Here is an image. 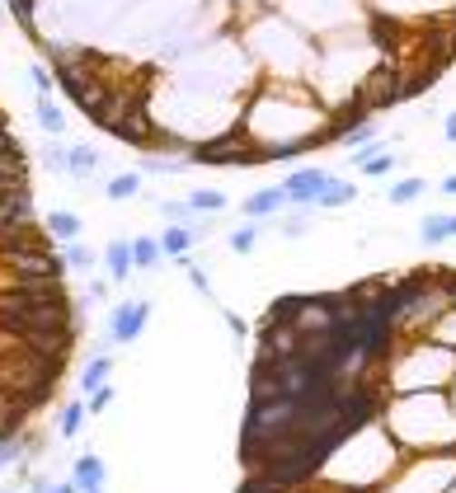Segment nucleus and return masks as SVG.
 <instances>
[{
  "label": "nucleus",
  "instance_id": "nucleus-1",
  "mask_svg": "<svg viewBox=\"0 0 456 493\" xmlns=\"http://www.w3.org/2000/svg\"><path fill=\"white\" fill-rule=\"evenodd\" d=\"M456 380V352L433 343V339H414L400 343L386 362V395H423V390H451Z\"/></svg>",
  "mask_w": 456,
  "mask_h": 493
},
{
  "label": "nucleus",
  "instance_id": "nucleus-2",
  "mask_svg": "<svg viewBox=\"0 0 456 493\" xmlns=\"http://www.w3.org/2000/svg\"><path fill=\"white\" fill-rule=\"evenodd\" d=\"M151 329V301L146 296H132V301H118V306L109 311V320H104V343L99 348H132L142 334Z\"/></svg>",
  "mask_w": 456,
  "mask_h": 493
},
{
  "label": "nucleus",
  "instance_id": "nucleus-3",
  "mask_svg": "<svg viewBox=\"0 0 456 493\" xmlns=\"http://www.w3.org/2000/svg\"><path fill=\"white\" fill-rule=\"evenodd\" d=\"M325 183H330V170H320V164H302V170H287L278 188L287 193V207H311L315 212Z\"/></svg>",
  "mask_w": 456,
  "mask_h": 493
},
{
  "label": "nucleus",
  "instance_id": "nucleus-4",
  "mask_svg": "<svg viewBox=\"0 0 456 493\" xmlns=\"http://www.w3.org/2000/svg\"><path fill=\"white\" fill-rule=\"evenodd\" d=\"M353 170L362 174V179H391L395 170H400V155L382 142H372V146H362V151H353Z\"/></svg>",
  "mask_w": 456,
  "mask_h": 493
},
{
  "label": "nucleus",
  "instance_id": "nucleus-5",
  "mask_svg": "<svg viewBox=\"0 0 456 493\" xmlns=\"http://www.w3.org/2000/svg\"><path fill=\"white\" fill-rule=\"evenodd\" d=\"M287 212V193L273 183V188H259V193H250L245 202H240V216L245 222H278V216Z\"/></svg>",
  "mask_w": 456,
  "mask_h": 493
},
{
  "label": "nucleus",
  "instance_id": "nucleus-6",
  "mask_svg": "<svg viewBox=\"0 0 456 493\" xmlns=\"http://www.w3.org/2000/svg\"><path fill=\"white\" fill-rule=\"evenodd\" d=\"M104 272H109V282L114 287H127L132 278H137V263H132V240H109L104 244V254H99Z\"/></svg>",
  "mask_w": 456,
  "mask_h": 493
},
{
  "label": "nucleus",
  "instance_id": "nucleus-7",
  "mask_svg": "<svg viewBox=\"0 0 456 493\" xmlns=\"http://www.w3.org/2000/svg\"><path fill=\"white\" fill-rule=\"evenodd\" d=\"M99 146H90V142H71L66 146V179H75V183H90L94 174H99Z\"/></svg>",
  "mask_w": 456,
  "mask_h": 493
},
{
  "label": "nucleus",
  "instance_id": "nucleus-8",
  "mask_svg": "<svg viewBox=\"0 0 456 493\" xmlns=\"http://www.w3.org/2000/svg\"><path fill=\"white\" fill-rule=\"evenodd\" d=\"M43 231H47V240H57V244H75L80 235H85V222H80V212L57 207V212L43 216Z\"/></svg>",
  "mask_w": 456,
  "mask_h": 493
},
{
  "label": "nucleus",
  "instance_id": "nucleus-9",
  "mask_svg": "<svg viewBox=\"0 0 456 493\" xmlns=\"http://www.w3.org/2000/svg\"><path fill=\"white\" fill-rule=\"evenodd\" d=\"M71 484H75V488H109V465H104V456H94V451L75 456Z\"/></svg>",
  "mask_w": 456,
  "mask_h": 493
},
{
  "label": "nucleus",
  "instance_id": "nucleus-10",
  "mask_svg": "<svg viewBox=\"0 0 456 493\" xmlns=\"http://www.w3.org/2000/svg\"><path fill=\"white\" fill-rule=\"evenodd\" d=\"M109 376H114V352H90V362L80 367V399L104 390L109 386Z\"/></svg>",
  "mask_w": 456,
  "mask_h": 493
},
{
  "label": "nucleus",
  "instance_id": "nucleus-11",
  "mask_svg": "<svg viewBox=\"0 0 456 493\" xmlns=\"http://www.w3.org/2000/svg\"><path fill=\"white\" fill-rule=\"evenodd\" d=\"M155 240H160V254H165V259L189 263V259H193V244H198V231H189V226H165Z\"/></svg>",
  "mask_w": 456,
  "mask_h": 493
},
{
  "label": "nucleus",
  "instance_id": "nucleus-12",
  "mask_svg": "<svg viewBox=\"0 0 456 493\" xmlns=\"http://www.w3.org/2000/svg\"><path fill=\"white\" fill-rule=\"evenodd\" d=\"M419 240L428 244V250H438V244L456 240V212H428L419 222Z\"/></svg>",
  "mask_w": 456,
  "mask_h": 493
},
{
  "label": "nucleus",
  "instance_id": "nucleus-13",
  "mask_svg": "<svg viewBox=\"0 0 456 493\" xmlns=\"http://www.w3.org/2000/svg\"><path fill=\"white\" fill-rule=\"evenodd\" d=\"M353 198H358V183L330 174V183H325V193H320L315 212H343V207H353Z\"/></svg>",
  "mask_w": 456,
  "mask_h": 493
},
{
  "label": "nucleus",
  "instance_id": "nucleus-14",
  "mask_svg": "<svg viewBox=\"0 0 456 493\" xmlns=\"http://www.w3.org/2000/svg\"><path fill=\"white\" fill-rule=\"evenodd\" d=\"M85 399H66L62 409H57V437H62V442H75V437H80V428H85Z\"/></svg>",
  "mask_w": 456,
  "mask_h": 493
},
{
  "label": "nucleus",
  "instance_id": "nucleus-15",
  "mask_svg": "<svg viewBox=\"0 0 456 493\" xmlns=\"http://www.w3.org/2000/svg\"><path fill=\"white\" fill-rule=\"evenodd\" d=\"M137 193H142V170H123L114 179H104V198L109 202H132Z\"/></svg>",
  "mask_w": 456,
  "mask_h": 493
},
{
  "label": "nucleus",
  "instance_id": "nucleus-16",
  "mask_svg": "<svg viewBox=\"0 0 456 493\" xmlns=\"http://www.w3.org/2000/svg\"><path fill=\"white\" fill-rule=\"evenodd\" d=\"M34 118H38V127L47 136H62L66 132V108L57 99H34Z\"/></svg>",
  "mask_w": 456,
  "mask_h": 493
},
{
  "label": "nucleus",
  "instance_id": "nucleus-17",
  "mask_svg": "<svg viewBox=\"0 0 456 493\" xmlns=\"http://www.w3.org/2000/svg\"><path fill=\"white\" fill-rule=\"evenodd\" d=\"M132 263H137V272H155L160 263H165V254H160V240L155 235H137V240H132Z\"/></svg>",
  "mask_w": 456,
  "mask_h": 493
},
{
  "label": "nucleus",
  "instance_id": "nucleus-18",
  "mask_svg": "<svg viewBox=\"0 0 456 493\" xmlns=\"http://www.w3.org/2000/svg\"><path fill=\"white\" fill-rule=\"evenodd\" d=\"M57 254H62V263H66V272H90V268L99 263V254L90 250V244H85V240H75V244H62V250H57Z\"/></svg>",
  "mask_w": 456,
  "mask_h": 493
},
{
  "label": "nucleus",
  "instance_id": "nucleus-19",
  "mask_svg": "<svg viewBox=\"0 0 456 493\" xmlns=\"http://www.w3.org/2000/svg\"><path fill=\"white\" fill-rule=\"evenodd\" d=\"M423 193H428V179H419V174H410V179H395L386 198H391L395 207H410V202H419Z\"/></svg>",
  "mask_w": 456,
  "mask_h": 493
},
{
  "label": "nucleus",
  "instance_id": "nucleus-20",
  "mask_svg": "<svg viewBox=\"0 0 456 493\" xmlns=\"http://www.w3.org/2000/svg\"><path fill=\"white\" fill-rule=\"evenodd\" d=\"M259 235H263V222H245V226H235V231L226 235V250H231V254H254Z\"/></svg>",
  "mask_w": 456,
  "mask_h": 493
},
{
  "label": "nucleus",
  "instance_id": "nucleus-21",
  "mask_svg": "<svg viewBox=\"0 0 456 493\" xmlns=\"http://www.w3.org/2000/svg\"><path fill=\"white\" fill-rule=\"evenodd\" d=\"M183 202H189L198 216H222V212L231 207V202H226V193H217V188H198V193H189Z\"/></svg>",
  "mask_w": 456,
  "mask_h": 493
},
{
  "label": "nucleus",
  "instance_id": "nucleus-22",
  "mask_svg": "<svg viewBox=\"0 0 456 493\" xmlns=\"http://www.w3.org/2000/svg\"><path fill=\"white\" fill-rule=\"evenodd\" d=\"M311 222H315V212H311V207H287V212L278 216V231H283L287 240H302Z\"/></svg>",
  "mask_w": 456,
  "mask_h": 493
},
{
  "label": "nucleus",
  "instance_id": "nucleus-23",
  "mask_svg": "<svg viewBox=\"0 0 456 493\" xmlns=\"http://www.w3.org/2000/svg\"><path fill=\"white\" fill-rule=\"evenodd\" d=\"M38 160H43L47 174H66V142L62 136H47V142L38 146Z\"/></svg>",
  "mask_w": 456,
  "mask_h": 493
},
{
  "label": "nucleus",
  "instance_id": "nucleus-24",
  "mask_svg": "<svg viewBox=\"0 0 456 493\" xmlns=\"http://www.w3.org/2000/svg\"><path fill=\"white\" fill-rule=\"evenodd\" d=\"M24 75H29V85H34V99H52V90H57V75H52L47 62H29V66H24Z\"/></svg>",
  "mask_w": 456,
  "mask_h": 493
},
{
  "label": "nucleus",
  "instance_id": "nucleus-25",
  "mask_svg": "<svg viewBox=\"0 0 456 493\" xmlns=\"http://www.w3.org/2000/svg\"><path fill=\"white\" fill-rule=\"evenodd\" d=\"M5 10H10V19H15V29H19V34L38 38V15H34V0H5Z\"/></svg>",
  "mask_w": 456,
  "mask_h": 493
},
{
  "label": "nucleus",
  "instance_id": "nucleus-26",
  "mask_svg": "<svg viewBox=\"0 0 456 493\" xmlns=\"http://www.w3.org/2000/svg\"><path fill=\"white\" fill-rule=\"evenodd\" d=\"M193 160H165V155H146L142 160V174H160V179H174V174H183Z\"/></svg>",
  "mask_w": 456,
  "mask_h": 493
},
{
  "label": "nucleus",
  "instance_id": "nucleus-27",
  "mask_svg": "<svg viewBox=\"0 0 456 493\" xmlns=\"http://www.w3.org/2000/svg\"><path fill=\"white\" fill-rule=\"evenodd\" d=\"M183 272H189V287H193V291L212 296V278H207V268H203V263H193V259H189V263H183Z\"/></svg>",
  "mask_w": 456,
  "mask_h": 493
},
{
  "label": "nucleus",
  "instance_id": "nucleus-28",
  "mask_svg": "<svg viewBox=\"0 0 456 493\" xmlns=\"http://www.w3.org/2000/svg\"><path fill=\"white\" fill-rule=\"evenodd\" d=\"M109 291H114V282H109V278H90L85 296H80L75 306H90V301H109Z\"/></svg>",
  "mask_w": 456,
  "mask_h": 493
},
{
  "label": "nucleus",
  "instance_id": "nucleus-29",
  "mask_svg": "<svg viewBox=\"0 0 456 493\" xmlns=\"http://www.w3.org/2000/svg\"><path fill=\"white\" fill-rule=\"evenodd\" d=\"M114 399H118V390H114V386H104V390L85 395V414H104V409H109Z\"/></svg>",
  "mask_w": 456,
  "mask_h": 493
},
{
  "label": "nucleus",
  "instance_id": "nucleus-30",
  "mask_svg": "<svg viewBox=\"0 0 456 493\" xmlns=\"http://www.w3.org/2000/svg\"><path fill=\"white\" fill-rule=\"evenodd\" d=\"M222 320H226V329H231V334H235V339H245V334H250V324H245V320H240L235 311H222Z\"/></svg>",
  "mask_w": 456,
  "mask_h": 493
},
{
  "label": "nucleus",
  "instance_id": "nucleus-31",
  "mask_svg": "<svg viewBox=\"0 0 456 493\" xmlns=\"http://www.w3.org/2000/svg\"><path fill=\"white\" fill-rule=\"evenodd\" d=\"M442 142H451V146H456V108L442 118Z\"/></svg>",
  "mask_w": 456,
  "mask_h": 493
},
{
  "label": "nucleus",
  "instance_id": "nucleus-32",
  "mask_svg": "<svg viewBox=\"0 0 456 493\" xmlns=\"http://www.w3.org/2000/svg\"><path fill=\"white\" fill-rule=\"evenodd\" d=\"M47 493H80V488H75V484H71V475H66V479H52V488H47Z\"/></svg>",
  "mask_w": 456,
  "mask_h": 493
},
{
  "label": "nucleus",
  "instance_id": "nucleus-33",
  "mask_svg": "<svg viewBox=\"0 0 456 493\" xmlns=\"http://www.w3.org/2000/svg\"><path fill=\"white\" fill-rule=\"evenodd\" d=\"M438 188H442V193H447V198H456V174H447V179H442Z\"/></svg>",
  "mask_w": 456,
  "mask_h": 493
},
{
  "label": "nucleus",
  "instance_id": "nucleus-34",
  "mask_svg": "<svg viewBox=\"0 0 456 493\" xmlns=\"http://www.w3.org/2000/svg\"><path fill=\"white\" fill-rule=\"evenodd\" d=\"M80 493H109V488H80Z\"/></svg>",
  "mask_w": 456,
  "mask_h": 493
},
{
  "label": "nucleus",
  "instance_id": "nucleus-35",
  "mask_svg": "<svg viewBox=\"0 0 456 493\" xmlns=\"http://www.w3.org/2000/svg\"><path fill=\"white\" fill-rule=\"evenodd\" d=\"M0 493H19V488H0Z\"/></svg>",
  "mask_w": 456,
  "mask_h": 493
},
{
  "label": "nucleus",
  "instance_id": "nucleus-36",
  "mask_svg": "<svg viewBox=\"0 0 456 493\" xmlns=\"http://www.w3.org/2000/svg\"><path fill=\"white\" fill-rule=\"evenodd\" d=\"M447 493H456V484H451V488H447Z\"/></svg>",
  "mask_w": 456,
  "mask_h": 493
}]
</instances>
